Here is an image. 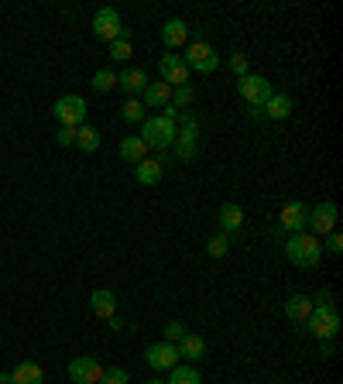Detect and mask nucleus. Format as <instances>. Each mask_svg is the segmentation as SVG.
Here are the masks:
<instances>
[{"mask_svg":"<svg viewBox=\"0 0 343 384\" xmlns=\"http://www.w3.org/2000/svg\"><path fill=\"white\" fill-rule=\"evenodd\" d=\"M285 257H289L296 268H316L319 257H323V240L312 237V233H289Z\"/></svg>","mask_w":343,"mask_h":384,"instance_id":"obj_1","label":"nucleus"},{"mask_svg":"<svg viewBox=\"0 0 343 384\" xmlns=\"http://www.w3.org/2000/svg\"><path fill=\"white\" fill-rule=\"evenodd\" d=\"M175 134H178V124L169 121L165 114H162V117L155 114V117H144V121H141V134H137V137H141L148 148H155V151H169L172 144H175Z\"/></svg>","mask_w":343,"mask_h":384,"instance_id":"obj_2","label":"nucleus"},{"mask_svg":"<svg viewBox=\"0 0 343 384\" xmlns=\"http://www.w3.org/2000/svg\"><path fill=\"white\" fill-rule=\"evenodd\" d=\"M52 114H55V121L62 124V128H83L86 121V100L79 93H66V96H59L55 100V107H52Z\"/></svg>","mask_w":343,"mask_h":384,"instance_id":"obj_3","label":"nucleus"},{"mask_svg":"<svg viewBox=\"0 0 343 384\" xmlns=\"http://www.w3.org/2000/svg\"><path fill=\"white\" fill-rule=\"evenodd\" d=\"M182 62H185L189 72H203V76H210V72L220 69V55H216L213 45H206V42H189Z\"/></svg>","mask_w":343,"mask_h":384,"instance_id":"obj_4","label":"nucleus"},{"mask_svg":"<svg viewBox=\"0 0 343 384\" xmlns=\"http://www.w3.org/2000/svg\"><path fill=\"white\" fill-rule=\"evenodd\" d=\"M305 323H309V330H312L319 340H333V337H337V330H340V316H337V309H333V305H316V309H312V316H309Z\"/></svg>","mask_w":343,"mask_h":384,"instance_id":"obj_5","label":"nucleus"},{"mask_svg":"<svg viewBox=\"0 0 343 384\" xmlns=\"http://www.w3.org/2000/svg\"><path fill=\"white\" fill-rule=\"evenodd\" d=\"M121 31H124V24H121V14L114 7H100L93 14V35L96 38H103V42L110 45L114 38H121Z\"/></svg>","mask_w":343,"mask_h":384,"instance_id":"obj_6","label":"nucleus"},{"mask_svg":"<svg viewBox=\"0 0 343 384\" xmlns=\"http://www.w3.org/2000/svg\"><path fill=\"white\" fill-rule=\"evenodd\" d=\"M241 96H244L251 107H264V103L275 96V86L268 83V76H254V72H247V76L241 79Z\"/></svg>","mask_w":343,"mask_h":384,"instance_id":"obj_7","label":"nucleus"},{"mask_svg":"<svg viewBox=\"0 0 343 384\" xmlns=\"http://www.w3.org/2000/svg\"><path fill=\"white\" fill-rule=\"evenodd\" d=\"M305 226H312V237H326V233H333L337 230V203H319L312 213H309V220H305Z\"/></svg>","mask_w":343,"mask_h":384,"instance_id":"obj_8","label":"nucleus"},{"mask_svg":"<svg viewBox=\"0 0 343 384\" xmlns=\"http://www.w3.org/2000/svg\"><path fill=\"white\" fill-rule=\"evenodd\" d=\"M175 155H178L182 162H192V158L199 155V148H196V117H192V114L182 117V128L175 134Z\"/></svg>","mask_w":343,"mask_h":384,"instance_id":"obj_9","label":"nucleus"},{"mask_svg":"<svg viewBox=\"0 0 343 384\" xmlns=\"http://www.w3.org/2000/svg\"><path fill=\"white\" fill-rule=\"evenodd\" d=\"M144 364L151 367V371H172L175 364H178V350H175V343H151L148 350H144Z\"/></svg>","mask_w":343,"mask_h":384,"instance_id":"obj_10","label":"nucleus"},{"mask_svg":"<svg viewBox=\"0 0 343 384\" xmlns=\"http://www.w3.org/2000/svg\"><path fill=\"white\" fill-rule=\"evenodd\" d=\"M69 378L76 384H100L103 364L96 357H76V360H69Z\"/></svg>","mask_w":343,"mask_h":384,"instance_id":"obj_11","label":"nucleus"},{"mask_svg":"<svg viewBox=\"0 0 343 384\" xmlns=\"http://www.w3.org/2000/svg\"><path fill=\"white\" fill-rule=\"evenodd\" d=\"M158 72H162V83H169L172 89H175V86H185V83H189V69H185L182 55H162V62H158Z\"/></svg>","mask_w":343,"mask_h":384,"instance_id":"obj_12","label":"nucleus"},{"mask_svg":"<svg viewBox=\"0 0 343 384\" xmlns=\"http://www.w3.org/2000/svg\"><path fill=\"white\" fill-rule=\"evenodd\" d=\"M89 309H93L96 319H110V316H117V295L110 289H96L89 295Z\"/></svg>","mask_w":343,"mask_h":384,"instance_id":"obj_13","label":"nucleus"},{"mask_svg":"<svg viewBox=\"0 0 343 384\" xmlns=\"http://www.w3.org/2000/svg\"><path fill=\"white\" fill-rule=\"evenodd\" d=\"M305 220H309V210H305L299 199H296V203H289V206L282 210V220H278V223H282V230H285V233H302Z\"/></svg>","mask_w":343,"mask_h":384,"instance_id":"obj_14","label":"nucleus"},{"mask_svg":"<svg viewBox=\"0 0 343 384\" xmlns=\"http://www.w3.org/2000/svg\"><path fill=\"white\" fill-rule=\"evenodd\" d=\"M185 42H189V24H185L182 17L165 21V28H162V45H165V48H182Z\"/></svg>","mask_w":343,"mask_h":384,"instance_id":"obj_15","label":"nucleus"},{"mask_svg":"<svg viewBox=\"0 0 343 384\" xmlns=\"http://www.w3.org/2000/svg\"><path fill=\"white\" fill-rule=\"evenodd\" d=\"M172 100V86L169 83H148L144 93H141V103L144 110H158V107H169Z\"/></svg>","mask_w":343,"mask_h":384,"instance_id":"obj_16","label":"nucleus"},{"mask_svg":"<svg viewBox=\"0 0 343 384\" xmlns=\"http://www.w3.org/2000/svg\"><path fill=\"white\" fill-rule=\"evenodd\" d=\"M10 381L14 384H45V371L35 360H21V364L10 371Z\"/></svg>","mask_w":343,"mask_h":384,"instance_id":"obj_17","label":"nucleus"},{"mask_svg":"<svg viewBox=\"0 0 343 384\" xmlns=\"http://www.w3.org/2000/svg\"><path fill=\"white\" fill-rule=\"evenodd\" d=\"M175 350H178V357H185V360H203V357H206V340L196 337V333H185L182 340L175 343Z\"/></svg>","mask_w":343,"mask_h":384,"instance_id":"obj_18","label":"nucleus"},{"mask_svg":"<svg viewBox=\"0 0 343 384\" xmlns=\"http://www.w3.org/2000/svg\"><path fill=\"white\" fill-rule=\"evenodd\" d=\"M220 226H223L227 237L237 233V230L244 226V210H241L237 203H223V206H220Z\"/></svg>","mask_w":343,"mask_h":384,"instance_id":"obj_19","label":"nucleus"},{"mask_svg":"<svg viewBox=\"0 0 343 384\" xmlns=\"http://www.w3.org/2000/svg\"><path fill=\"white\" fill-rule=\"evenodd\" d=\"M162 162L158 158H144V162H137V169H134V178L141 182V185H158L162 182Z\"/></svg>","mask_w":343,"mask_h":384,"instance_id":"obj_20","label":"nucleus"},{"mask_svg":"<svg viewBox=\"0 0 343 384\" xmlns=\"http://www.w3.org/2000/svg\"><path fill=\"white\" fill-rule=\"evenodd\" d=\"M312 309H316V305H312L309 295H292V299L285 302V316H289L292 323H305V319L312 316Z\"/></svg>","mask_w":343,"mask_h":384,"instance_id":"obj_21","label":"nucleus"},{"mask_svg":"<svg viewBox=\"0 0 343 384\" xmlns=\"http://www.w3.org/2000/svg\"><path fill=\"white\" fill-rule=\"evenodd\" d=\"M264 114H268L271 121H289V117H292V96L275 93V96L264 103Z\"/></svg>","mask_w":343,"mask_h":384,"instance_id":"obj_22","label":"nucleus"},{"mask_svg":"<svg viewBox=\"0 0 343 384\" xmlns=\"http://www.w3.org/2000/svg\"><path fill=\"white\" fill-rule=\"evenodd\" d=\"M117 86H121L128 96L144 93V86H148V72H144V69H128V72H121V76H117Z\"/></svg>","mask_w":343,"mask_h":384,"instance_id":"obj_23","label":"nucleus"},{"mask_svg":"<svg viewBox=\"0 0 343 384\" xmlns=\"http://www.w3.org/2000/svg\"><path fill=\"white\" fill-rule=\"evenodd\" d=\"M117 151H121V158H124V162H134V165H137V162H144V155H148V144H144L141 137H124Z\"/></svg>","mask_w":343,"mask_h":384,"instance_id":"obj_24","label":"nucleus"},{"mask_svg":"<svg viewBox=\"0 0 343 384\" xmlns=\"http://www.w3.org/2000/svg\"><path fill=\"white\" fill-rule=\"evenodd\" d=\"M76 148H79V151H86V155H93V151L100 148V130L89 128V124L76 128Z\"/></svg>","mask_w":343,"mask_h":384,"instance_id":"obj_25","label":"nucleus"},{"mask_svg":"<svg viewBox=\"0 0 343 384\" xmlns=\"http://www.w3.org/2000/svg\"><path fill=\"white\" fill-rule=\"evenodd\" d=\"M165 384H203V378H199L196 367H189V364H175V367L169 371V381Z\"/></svg>","mask_w":343,"mask_h":384,"instance_id":"obj_26","label":"nucleus"},{"mask_svg":"<svg viewBox=\"0 0 343 384\" xmlns=\"http://www.w3.org/2000/svg\"><path fill=\"white\" fill-rule=\"evenodd\" d=\"M130 55H134V52H130V31L124 28L121 38L110 42V59H114V62H124V59H130Z\"/></svg>","mask_w":343,"mask_h":384,"instance_id":"obj_27","label":"nucleus"},{"mask_svg":"<svg viewBox=\"0 0 343 384\" xmlns=\"http://www.w3.org/2000/svg\"><path fill=\"white\" fill-rule=\"evenodd\" d=\"M189 103H192V86H189V83H185V86H175V89H172L169 107H175V110L182 114V110H189Z\"/></svg>","mask_w":343,"mask_h":384,"instance_id":"obj_28","label":"nucleus"},{"mask_svg":"<svg viewBox=\"0 0 343 384\" xmlns=\"http://www.w3.org/2000/svg\"><path fill=\"white\" fill-rule=\"evenodd\" d=\"M93 89L96 93H110V89H117V72H110V69H100V72H93Z\"/></svg>","mask_w":343,"mask_h":384,"instance_id":"obj_29","label":"nucleus"},{"mask_svg":"<svg viewBox=\"0 0 343 384\" xmlns=\"http://www.w3.org/2000/svg\"><path fill=\"white\" fill-rule=\"evenodd\" d=\"M121 117H124V121H128V124H141V121H144V103H141V100H134V96H130L128 103H124V107H121Z\"/></svg>","mask_w":343,"mask_h":384,"instance_id":"obj_30","label":"nucleus"},{"mask_svg":"<svg viewBox=\"0 0 343 384\" xmlns=\"http://www.w3.org/2000/svg\"><path fill=\"white\" fill-rule=\"evenodd\" d=\"M206 251H210V257H227V251H230V237H227V233H216V237H210Z\"/></svg>","mask_w":343,"mask_h":384,"instance_id":"obj_31","label":"nucleus"},{"mask_svg":"<svg viewBox=\"0 0 343 384\" xmlns=\"http://www.w3.org/2000/svg\"><path fill=\"white\" fill-rule=\"evenodd\" d=\"M100 384H128V371L124 367H110V371H103Z\"/></svg>","mask_w":343,"mask_h":384,"instance_id":"obj_32","label":"nucleus"},{"mask_svg":"<svg viewBox=\"0 0 343 384\" xmlns=\"http://www.w3.org/2000/svg\"><path fill=\"white\" fill-rule=\"evenodd\" d=\"M185 333H189L185 323H169V326H165V343H178Z\"/></svg>","mask_w":343,"mask_h":384,"instance_id":"obj_33","label":"nucleus"},{"mask_svg":"<svg viewBox=\"0 0 343 384\" xmlns=\"http://www.w3.org/2000/svg\"><path fill=\"white\" fill-rule=\"evenodd\" d=\"M230 72H237V76L244 79V76H247V55H241V52H237V55L230 59Z\"/></svg>","mask_w":343,"mask_h":384,"instance_id":"obj_34","label":"nucleus"},{"mask_svg":"<svg viewBox=\"0 0 343 384\" xmlns=\"http://www.w3.org/2000/svg\"><path fill=\"white\" fill-rule=\"evenodd\" d=\"M323 247H326L330 254H340V251H343V237L337 233V230H333V233H326V244H323Z\"/></svg>","mask_w":343,"mask_h":384,"instance_id":"obj_35","label":"nucleus"},{"mask_svg":"<svg viewBox=\"0 0 343 384\" xmlns=\"http://www.w3.org/2000/svg\"><path fill=\"white\" fill-rule=\"evenodd\" d=\"M55 141H59L62 148H69V144H76V130H73V128H62V130H59V137H55Z\"/></svg>","mask_w":343,"mask_h":384,"instance_id":"obj_36","label":"nucleus"},{"mask_svg":"<svg viewBox=\"0 0 343 384\" xmlns=\"http://www.w3.org/2000/svg\"><path fill=\"white\" fill-rule=\"evenodd\" d=\"M107 323H110V330H124V323H121V316H110Z\"/></svg>","mask_w":343,"mask_h":384,"instance_id":"obj_37","label":"nucleus"},{"mask_svg":"<svg viewBox=\"0 0 343 384\" xmlns=\"http://www.w3.org/2000/svg\"><path fill=\"white\" fill-rule=\"evenodd\" d=\"M0 384H14L10 381V374H0Z\"/></svg>","mask_w":343,"mask_h":384,"instance_id":"obj_38","label":"nucleus"},{"mask_svg":"<svg viewBox=\"0 0 343 384\" xmlns=\"http://www.w3.org/2000/svg\"><path fill=\"white\" fill-rule=\"evenodd\" d=\"M148 384H165V381H158V378H155V381H148Z\"/></svg>","mask_w":343,"mask_h":384,"instance_id":"obj_39","label":"nucleus"}]
</instances>
